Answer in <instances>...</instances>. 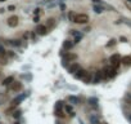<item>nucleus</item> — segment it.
<instances>
[{
	"label": "nucleus",
	"mask_w": 131,
	"mask_h": 124,
	"mask_svg": "<svg viewBox=\"0 0 131 124\" xmlns=\"http://www.w3.org/2000/svg\"><path fill=\"white\" fill-rule=\"evenodd\" d=\"M103 71V76L104 78H114L116 74H117V69L116 67H105L104 70H102Z\"/></svg>",
	"instance_id": "obj_1"
},
{
	"label": "nucleus",
	"mask_w": 131,
	"mask_h": 124,
	"mask_svg": "<svg viewBox=\"0 0 131 124\" xmlns=\"http://www.w3.org/2000/svg\"><path fill=\"white\" fill-rule=\"evenodd\" d=\"M73 22L74 23H81V25H85V23L89 22V16L84 14V13H81V14H76V16H74Z\"/></svg>",
	"instance_id": "obj_2"
},
{
	"label": "nucleus",
	"mask_w": 131,
	"mask_h": 124,
	"mask_svg": "<svg viewBox=\"0 0 131 124\" xmlns=\"http://www.w3.org/2000/svg\"><path fill=\"white\" fill-rule=\"evenodd\" d=\"M109 61H110V63H112L113 67L118 69V66H120V63H121V56L116 53V54H113V56H110Z\"/></svg>",
	"instance_id": "obj_3"
},
{
	"label": "nucleus",
	"mask_w": 131,
	"mask_h": 124,
	"mask_svg": "<svg viewBox=\"0 0 131 124\" xmlns=\"http://www.w3.org/2000/svg\"><path fill=\"white\" fill-rule=\"evenodd\" d=\"M77 56L76 54H71V53H67L63 56V59H62V65L63 66H67V63H68L69 61H72V59H76Z\"/></svg>",
	"instance_id": "obj_4"
},
{
	"label": "nucleus",
	"mask_w": 131,
	"mask_h": 124,
	"mask_svg": "<svg viewBox=\"0 0 131 124\" xmlns=\"http://www.w3.org/2000/svg\"><path fill=\"white\" fill-rule=\"evenodd\" d=\"M9 88H10V90H13V92H19V90L22 89V83L14 81V80H13L12 84L9 85Z\"/></svg>",
	"instance_id": "obj_5"
},
{
	"label": "nucleus",
	"mask_w": 131,
	"mask_h": 124,
	"mask_svg": "<svg viewBox=\"0 0 131 124\" xmlns=\"http://www.w3.org/2000/svg\"><path fill=\"white\" fill-rule=\"evenodd\" d=\"M36 34H37V35H41V36L46 35V34H48V28H46V26H44V25L37 26V27H36Z\"/></svg>",
	"instance_id": "obj_6"
},
{
	"label": "nucleus",
	"mask_w": 131,
	"mask_h": 124,
	"mask_svg": "<svg viewBox=\"0 0 131 124\" xmlns=\"http://www.w3.org/2000/svg\"><path fill=\"white\" fill-rule=\"evenodd\" d=\"M8 25L9 27H15L18 25V17L17 16H12V17L8 18Z\"/></svg>",
	"instance_id": "obj_7"
},
{
	"label": "nucleus",
	"mask_w": 131,
	"mask_h": 124,
	"mask_svg": "<svg viewBox=\"0 0 131 124\" xmlns=\"http://www.w3.org/2000/svg\"><path fill=\"white\" fill-rule=\"evenodd\" d=\"M80 69H81V66H80L78 63H76V62H73V63L68 67V72L69 74H74V72H77Z\"/></svg>",
	"instance_id": "obj_8"
},
{
	"label": "nucleus",
	"mask_w": 131,
	"mask_h": 124,
	"mask_svg": "<svg viewBox=\"0 0 131 124\" xmlns=\"http://www.w3.org/2000/svg\"><path fill=\"white\" fill-rule=\"evenodd\" d=\"M27 97V93H25V94H21V96H18V97H15L14 100L12 101V106H17L19 102H22L25 98Z\"/></svg>",
	"instance_id": "obj_9"
},
{
	"label": "nucleus",
	"mask_w": 131,
	"mask_h": 124,
	"mask_svg": "<svg viewBox=\"0 0 131 124\" xmlns=\"http://www.w3.org/2000/svg\"><path fill=\"white\" fill-rule=\"evenodd\" d=\"M71 34L74 36V39H73V43H78V41L82 39V34H81V32H78L77 30H71Z\"/></svg>",
	"instance_id": "obj_10"
},
{
	"label": "nucleus",
	"mask_w": 131,
	"mask_h": 124,
	"mask_svg": "<svg viewBox=\"0 0 131 124\" xmlns=\"http://www.w3.org/2000/svg\"><path fill=\"white\" fill-rule=\"evenodd\" d=\"M86 70H82V69H80L78 70V71H77V72H74V78H76V79H78V80H81L82 79V78H84L85 76V74H86Z\"/></svg>",
	"instance_id": "obj_11"
},
{
	"label": "nucleus",
	"mask_w": 131,
	"mask_h": 124,
	"mask_svg": "<svg viewBox=\"0 0 131 124\" xmlns=\"http://www.w3.org/2000/svg\"><path fill=\"white\" fill-rule=\"evenodd\" d=\"M73 41H71V40H64L63 41V49L64 50H69V49L73 46Z\"/></svg>",
	"instance_id": "obj_12"
},
{
	"label": "nucleus",
	"mask_w": 131,
	"mask_h": 124,
	"mask_svg": "<svg viewBox=\"0 0 131 124\" xmlns=\"http://www.w3.org/2000/svg\"><path fill=\"white\" fill-rule=\"evenodd\" d=\"M81 80H82L84 83H86V84L91 83V80H92V75H91V72H86V74H85V76L82 78Z\"/></svg>",
	"instance_id": "obj_13"
},
{
	"label": "nucleus",
	"mask_w": 131,
	"mask_h": 124,
	"mask_svg": "<svg viewBox=\"0 0 131 124\" xmlns=\"http://www.w3.org/2000/svg\"><path fill=\"white\" fill-rule=\"evenodd\" d=\"M14 80V78L13 76H9V78H5L4 80H3V85H5V87H9L10 84H12V81Z\"/></svg>",
	"instance_id": "obj_14"
},
{
	"label": "nucleus",
	"mask_w": 131,
	"mask_h": 124,
	"mask_svg": "<svg viewBox=\"0 0 131 124\" xmlns=\"http://www.w3.org/2000/svg\"><path fill=\"white\" fill-rule=\"evenodd\" d=\"M68 100H69V102L73 103V105H78V103H80V98L76 97V96H69Z\"/></svg>",
	"instance_id": "obj_15"
},
{
	"label": "nucleus",
	"mask_w": 131,
	"mask_h": 124,
	"mask_svg": "<svg viewBox=\"0 0 131 124\" xmlns=\"http://www.w3.org/2000/svg\"><path fill=\"white\" fill-rule=\"evenodd\" d=\"M94 12H95V13H102V12H104V7H103L102 4H95V5H94Z\"/></svg>",
	"instance_id": "obj_16"
},
{
	"label": "nucleus",
	"mask_w": 131,
	"mask_h": 124,
	"mask_svg": "<svg viewBox=\"0 0 131 124\" xmlns=\"http://www.w3.org/2000/svg\"><path fill=\"white\" fill-rule=\"evenodd\" d=\"M55 26V19L54 18H49L48 22H46V28H53Z\"/></svg>",
	"instance_id": "obj_17"
},
{
	"label": "nucleus",
	"mask_w": 131,
	"mask_h": 124,
	"mask_svg": "<svg viewBox=\"0 0 131 124\" xmlns=\"http://www.w3.org/2000/svg\"><path fill=\"white\" fill-rule=\"evenodd\" d=\"M121 62H122L123 65H127V66H131V57H123V58H121Z\"/></svg>",
	"instance_id": "obj_18"
},
{
	"label": "nucleus",
	"mask_w": 131,
	"mask_h": 124,
	"mask_svg": "<svg viewBox=\"0 0 131 124\" xmlns=\"http://www.w3.org/2000/svg\"><path fill=\"white\" fill-rule=\"evenodd\" d=\"M54 114H55L57 116L64 118V114H63V111H62V108H60V107H55V110H54Z\"/></svg>",
	"instance_id": "obj_19"
},
{
	"label": "nucleus",
	"mask_w": 131,
	"mask_h": 124,
	"mask_svg": "<svg viewBox=\"0 0 131 124\" xmlns=\"http://www.w3.org/2000/svg\"><path fill=\"white\" fill-rule=\"evenodd\" d=\"M90 121H91V124H99V118L96 115H91L90 116Z\"/></svg>",
	"instance_id": "obj_20"
},
{
	"label": "nucleus",
	"mask_w": 131,
	"mask_h": 124,
	"mask_svg": "<svg viewBox=\"0 0 131 124\" xmlns=\"http://www.w3.org/2000/svg\"><path fill=\"white\" fill-rule=\"evenodd\" d=\"M89 103L92 106H98V100L96 98H89Z\"/></svg>",
	"instance_id": "obj_21"
},
{
	"label": "nucleus",
	"mask_w": 131,
	"mask_h": 124,
	"mask_svg": "<svg viewBox=\"0 0 131 124\" xmlns=\"http://www.w3.org/2000/svg\"><path fill=\"white\" fill-rule=\"evenodd\" d=\"M66 111H67V112H69V115H71V116H73V115H74L73 110H72V107H71L69 105H67V106H66Z\"/></svg>",
	"instance_id": "obj_22"
},
{
	"label": "nucleus",
	"mask_w": 131,
	"mask_h": 124,
	"mask_svg": "<svg viewBox=\"0 0 131 124\" xmlns=\"http://www.w3.org/2000/svg\"><path fill=\"white\" fill-rule=\"evenodd\" d=\"M74 16H76V13H73V12H69V14H68V18H69V21H72V22H73V19H74Z\"/></svg>",
	"instance_id": "obj_23"
},
{
	"label": "nucleus",
	"mask_w": 131,
	"mask_h": 124,
	"mask_svg": "<svg viewBox=\"0 0 131 124\" xmlns=\"http://www.w3.org/2000/svg\"><path fill=\"white\" fill-rule=\"evenodd\" d=\"M122 22H123V23H126L127 26H130V27H131V19H127V18H123V19H122Z\"/></svg>",
	"instance_id": "obj_24"
},
{
	"label": "nucleus",
	"mask_w": 131,
	"mask_h": 124,
	"mask_svg": "<svg viewBox=\"0 0 131 124\" xmlns=\"http://www.w3.org/2000/svg\"><path fill=\"white\" fill-rule=\"evenodd\" d=\"M4 56H5V50H4V48H3V45H0V58L4 57Z\"/></svg>",
	"instance_id": "obj_25"
},
{
	"label": "nucleus",
	"mask_w": 131,
	"mask_h": 124,
	"mask_svg": "<svg viewBox=\"0 0 131 124\" xmlns=\"http://www.w3.org/2000/svg\"><path fill=\"white\" fill-rule=\"evenodd\" d=\"M13 116H14L15 119H18L21 116V111L19 110H17V111H14V114H13Z\"/></svg>",
	"instance_id": "obj_26"
},
{
	"label": "nucleus",
	"mask_w": 131,
	"mask_h": 124,
	"mask_svg": "<svg viewBox=\"0 0 131 124\" xmlns=\"http://www.w3.org/2000/svg\"><path fill=\"white\" fill-rule=\"evenodd\" d=\"M10 43H12L13 45H19V44H21V40H10Z\"/></svg>",
	"instance_id": "obj_27"
},
{
	"label": "nucleus",
	"mask_w": 131,
	"mask_h": 124,
	"mask_svg": "<svg viewBox=\"0 0 131 124\" xmlns=\"http://www.w3.org/2000/svg\"><path fill=\"white\" fill-rule=\"evenodd\" d=\"M126 101H127L128 105H131V94H127V96H126Z\"/></svg>",
	"instance_id": "obj_28"
},
{
	"label": "nucleus",
	"mask_w": 131,
	"mask_h": 124,
	"mask_svg": "<svg viewBox=\"0 0 131 124\" xmlns=\"http://www.w3.org/2000/svg\"><path fill=\"white\" fill-rule=\"evenodd\" d=\"M114 44H116V40H114V39H112V40H110L109 43L107 44V45H108V46H110V45H114Z\"/></svg>",
	"instance_id": "obj_29"
},
{
	"label": "nucleus",
	"mask_w": 131,
	"mask_h": 124,
	"mask_svg": "<svg viewBox=\"0 0 131 124\" xmlns=\"http://www.w3.org/2000/svg\"><path fill=\"white\" fill-rule=\"evenodd\" d=\"M14 9H15V7H14V5H9V7H8V10H9V12H13Z\"/></svg>",
	"instance_id": "obj_30"
},
{
	"label": "nucleus",
	"mask_w": 131,
	"mask_h": 124,
	"mask_svg": "<svg viewBox=\"0 0 131 124\" xmlns=\"http://www.w3.org/2000/svg\"><path fill=\"white\" fill-rule=\"evenodd\" d=\"M91 1L94 3V4H102V5L104 4V3H102V1H100V0H91Z\"/></svg>",
	"instance_id": "obj_31"
},
{
	"label": "nucleus",
	"mask_w": 131,
	"mask_h": 124,
	"mask_svg": "<svg viewBox=\"0 0 131 124\" xmlns=\"http://www.w3.org/2000/svg\"><path fill=\"white\" fill-rule=\"evenodd\" d=\"M39 19H40L39 16H35V17H33V22H39Z\"/></svg>",
	"instance_id": "obj_32"
},
{
	"label": "nucleus",
	"mask_w": 131,
	"mask_h": 124,
	"mask_svg": "<svg viewBox=\"0 0 131 124\" xmlns=\"http://www.w3.org/2000/svg\"><path fill=\"white\" fill-rule=\"evenodd\" d=\"M120 40H121V41H123V43H126V41H127V39H126V38H123V36H121V38H120Z\"/></svg>",
	"instance_id": "obj_33"
},
{
	"label": "nucleus",
	"mask_w": 131,
	"mask_h": 124,
	"mask_svg": "<svg viewBox=\"0 0 131 124\" xmlns=\"http://www.w3.org/2000/svg\"><path fill=\"white\" fill-rule=\"evenodd\" d=\"M126 7H127V8H128V9H130V10H131V3H127V1H126Z\"/></svg>",
	"instance_id": "obj_34"
},
{
	"label": "nucleus",
	"mask_w": 131,
	"mask_h": 124,
	"mask_svg": "<svg viewBox=\"0 0 131 124\" xmlns=\"http://www.w3.org/2000/svg\"><path fill=\"white\" fill-rule=\"evenodd\" d=\"M4 10H5V9H3V8H0V13H4Z\"/></svg>",
	"instance_id": "obj_35"
},
{
	"label": "nucleus",
	"mask_w": 131,
	"mask_h": 124,
	"mask_svg": "<svg viewBox=\"0 0 131 124\" xmlns=\"http://www.w3.org/2000/svg\"><path fill=\"white\" fill-rule=\"evenodd\" d=\"M55 124H62V123H59V121H55Z\"/></svg>",
	"instance_id": "obj_36"
},
{
	"label": "nucleus",
	"mask_w": 131,
	"mask_h": 124,
	"mask_svg": "<svg viewBox=\"0 0 131 124\" xmlns=\"http://www.w3.org/2000/svg\"><path fill=\"white\" fill-rule=\"evenodd\" d=\"M5 1V0H0V3H4Z\"/></svg>",
	"instance_id": "obj_37"
},
{
	"label": "nucleus",
	"mask_w": 131,
	"mask_h": 124,
	"mask_svg": "<svg viewBox=\"0 0 131 124\" xmlns=\"http://www.w3.org/2000/svg\"><path fill=\"white\" fill-rule=\"evenodd\" d=\"M127 3H131V0H127Z\"/></svg>",
	"instance_id": "obj_38"
},
{
	"label": "nucleus",
	"mask_w": 131,
	"mask_h": 124,
	"mask_svg": "<svg viewBox=\"0 0 131 124\" xmlns=\"http://www.w3.org/2000/svg\"><path fill=\"white\" fill-rule=\"evenodd\" d=\"M14 124H19V123H18V121H15V123H14Z\"/></svg>",
	"instance_id": "obj_39"
},
{
	"label": "nucleus",
	"mask_w": 131,
	"mask_h": 124,
	"mask_svg": "<svg viewBox=\"0 0 131 124\" xmlns=\"http://www.w3.org/2000/svg\"><path fill=\"white\" fill-rule=\"evenodd\" d=\"M128 119H130V120H131V115H130V116H128Z\"/></svg>",
	"instance_id": "obj_40"
},
{
	"label": "nucleus",
	"mask_w": 131,
	"mask_h": 124,
	"mask_svg": "<svg viewBox=\"0 0 131 124\" xmlns=\"http://www.w3.org/2000/svg\"><path fill=\"white\" fill-rule=\"evenodd\" d=\"M104 124H107V123H104Z\"/></svg>",
	"instance_id": "obj_41"
}]
</instances>
